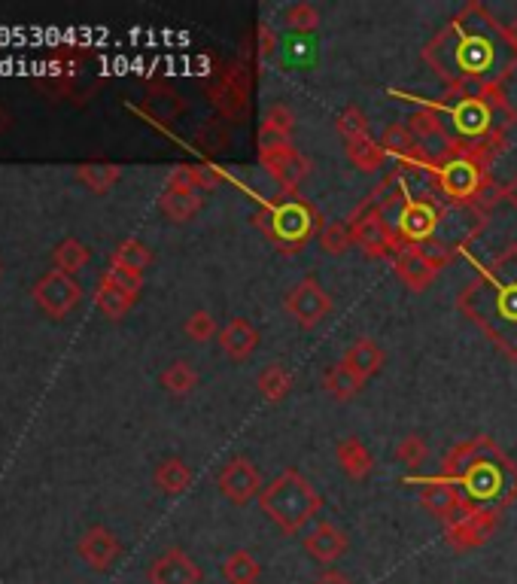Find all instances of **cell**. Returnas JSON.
Returning a JSON list of instances; mask_svg holds the SVG:
<instances>
[{
    "label": "cell",
    "mask_w": 517,
    "mask_h": 584,
    "mask_svg": "<svg viewBox=\"0 0 517 584\" xmlns=\"http://www.w3.org/2000/svg\"><path fill=\"white\" fill-rule=\"evenodd\" d=\"M274 49H277V34L268 25H262L259 28V55L268 58V55H274Z\"/></svg>",
    "instance_id": "42"
},
{
    "label": "cell",
    "mask_w": 517,
    "mask_h": 584,
    "mask_svg": "<svg viewBox=\"0 0 517 584\" xmlns=\"http://www.w3.org/2000/svg\"><path fill=\"white\" fill-rule=\"evenodd\" d=\"M283 308L289 314V320L302 329H317L332 311H335V302L326 292V286L317 280V277H305L295 286H289L286 299H283Z\"/></svg>",
    "instance_id": "5"
},
{
    "label": "cell",
    "mask_w": 517,
    "mask_h": 584,
    "mask_svg": "<svg viewBox=\"0 0 517 584\" xmlns=\"http://www.w3.org/2000/svg\"><path fill=\"white\" fill-rule=\"evenodd\" d=\"M204 198L201 189L192 180V165H180L168 174L165 192L159 195V207L162 213L171 219V223H189V219L201 210Z\"/></svg>",
    "instance_id": "9"
},
{
    "label": "cell",
    "mask_w": 517,
    "mask_h": 584,
    "mask_svg": "<svg viewBox=\"0 0 517 584\" xmlns=\"http://www.w3.org/2000/svg\"><path fill=\"white\" fill-rule=\"evenodd\" d=\"M153 481L165 496H183L192 487V469L180 457H168L156 466Z\"/></svg>",
    "instance_id": "27"
},
{
    "label": "cell",
    "mask_w": 517,
    "mask_h": 584,
    "mask_svg": "<svg viewBox=\"0 0 517 584\" xmlns=\"http://www.w3.org/2000/svg\"><path fill=\"white\" fill-rule=\"evenodd\" d=\"M256 390L268 405H280L289 393H292V372L286 369L283 362H271L259 372L256 378Z\"/></svg>",
    "instance_id": "25"
},
{
    "label": "cell",
    "mask_w": 517,
    "mask_h": 584,
    "mask_svg": "<svg viewBox=\"0 0 517 584\" xmlns=\"http://www.w3.org/2000/svg\"><path fill=\"white\" fill-rule=\"evenodd\" d=\"M502 198H505V201H508L514 210H517V174H514V180H508V183H505V189H502Z\"/></svg>",
    "instance_id": "44"
},
{
    "label": "cell",
    "mask_w": 517,
    "mask_h": 584,
    "mask_svg": "<svg viewBox=\"0 0 517 584\" xmlns=\"http://www.w3.org/2000/svg\"><path fill=\"white\" fill-rule=\"evenodd\" d=\"M283 25L292 31V34H314L320 28V13L314 4L302 0V4H292L286 13H283Z\"/></svg>",
    "instance_id": "36"
},
{
    "label": "cell",
    "mask_w": 517,
    "mask_h": 584,
    "mask_svg": "<svg viewBox=\"0 0 517 584\" xmlns=\"http://www.w3.org/2000/svg\"><path fill=\"white\" fill-rule=\"evenodd\" d=\"M137 296H131V292H125L122 286H116L113 280L101 277L98 283V292H95V305L110 317V320H122L131 308H134Z\"/></svg>",
    "instance_id": "28"
},
{
    "label": "cell",
    "mask_w": 517,
    "mask_h": 584,
    "mask_svg": "<svg viewBox=\"0 0 517 584\" xmlns=\"http://www.w3.org/2000/svg\"><path fill=\"white\" fill-rule=\"evenodd\" d=\"M350 235H353V244L365 253V256H372V259H387L396 253V232L390 229V219L384 216L381 204L372 198V201H365L359 204L353 213H350Z\"/></svg>",
    "instance_id": "4"
},
{
    "label": "cell",
    "mask_w": 517,
    "mask_h": 584,
    "mask_svg": "<svg viewBox=\"0 0 517 584\" xmlns=\"http://www.w3.org/2000/svg\"><path fill=\"white\" fill-rule=\"evenodd\" d=\"M448 37H454V46L448 49L451 61L441 67H451V77L493 83L511 67V61H517L505 40V28H499L481 4H466L463 13L451 22Z\"/></svg>",
    "instance_id": "2"
},
{
    "label": "cell",
    "mask_w": 517,
    "mask_h": 584,
    "mask_svg": "<svg viewBox=\"0 0 517 584\" xmlns=\"http://www.w3.org/2000/svg\"><path fill=\"white\" fill-rule=\"evenodd\" d=\"M460 308L499 350L517 359V250L502 253L463 289Z\"/></svg>",
    "instance_id": "1"
},
{
    "label": "cell",
    "mask_w": 517,
    "mask_h": 584,
    "mask_svg": "<svg viewBox=\"0 0 517 584\" xmlns=\"http://www.w3.org/2000/svg\"><path fill=\"white\" fill-rule=\"evenodd\" d=\"M314 232V210L302 201H286L271 210V235L283 253L302 250Z\"/></svg>",
    "instance_id": "8"
},
{
    "label": "cell",
    "mask_w": 517,
    "mask_h": 584,
    "mask_svg": "<svg viewBox=\"0 0 517 584\" xmlns=\"http://www.w3.org/2000/svg\"><path fill=\"white\" fill-rule=\"evenodd\" d=\"M7 122H10V116L4 113V107H0V131H4V128H7Z\"/></svg>",
    "instance_id": "46"
},
{
    "label": "cell",
    "mask_w": 517,
    "mask_h": 584,
    "mask_svg": "<svg viewBox=\"0 0 517 584\" xmlns=\"http://www.w3.org/2000/svg\"><path fill=\"white\" fill-rule=\"evenodd\" d=\"M183 332H186V338L195 341V344H207V341L219 338V329H216V320H213L210 311H195V314H189L186 323H183Z\"/></svg>",
    "instance_id": "38"
},
{
    "label": "cell",
    "mask_w": 517,
    "mask_h": 584,
    "mask_svg": "<svg viewBox=\"0 0 517 584\" xmlns=\"http://www.w3.org/2000/svg\"><path fill=\"white\" fill-rule=\"evenodd\" d=\"M341 362L347 365V369H350L353 375H359L362 381H368V378L381 375L384 362H387V353H384V347H381L375 338H356V341L347 347V353H344Z\"/></svg>",
    "instance_id": "21"
},
{
    "label": "cell",
    "mask_w": 517,
    "mask_h": 584,
    "mask_svg": "<svg viewBox=\"0 0 517 584\" xmlns=\"http://www.w3.org/2000/svg\"><path fill=\"white\" fill-rule=\"evenodd\" d=\"M216 487H219V493H223L232 505L244 508V505H250L253 499H259V493H262L265 484H262V472L256 469L253 460H247V457H232L223 469H219Z\"/></svg>",
    "instance_id": "11"
},
{
    "label": "cell",
    "mask_w": 517,
    "mask_h": 584,
    "mask_svg": "<svg viewBox=\"0 0 517 584\" xmlns=\"http://www.w3.org/2000/svg\"><path fill=\"white\" fill-rule=\"evenodd\" d=\"M311 584H353L344 572H335V569H329V572H323L320 578H314Z\"/></svg>",
    "instance_id": "43"
},
{
    "label": "cell",
    "mask_w": 517,
    "mask_h": 584,
    "mask_svg": "<svg viewBox=\"0 0 517 584\" xmlns=\"http://www.w3.org/2000/svg\"><path fill=\"white\" fill-rule=\"evenodd\" d=\"M104 277L113 280L116 286H122L125 292H131V296H140V286H143V277H140V274H131V271H125V268L110 265V268L104 271Z\"/></svg>",
    "instance_id": "41"
},
{
    "label": "cell",
    "mask_w": 517,
    "mask_h": 584,
    "mask_svg": "<svg viewBox=\"0 0 517 584\" xmlns=\"http://www.w3.org/2000/svg\"><path fill=\"white\" fill-rule=\"evenodd\" d=\"M335 128H338V134H341V140H344V143H347V140H359V137H368V134H372V125H368V119H365V113H362L359 107H347V110L338 116Z\"/></svg>",
    "instance_id": "39"
},
{
    "label": "cell",
    "mask_w": 517,
    "mask_h": 584,
    "mask_svg": "<svg viewBox=\"0 0 517 584\" xmlns=\"http://www.w3.org/2000/svg\"><path fill=\"white\" fill-rule=\"evenodd\" d=\"M335 463H338V469H341L350 481H362V478L372 475V469H375L372 451H368V448L362 445V438H356V435L341 438L338 448H335Z\"/></svg>",
    "instance_id": "23"
},
{
    "label": "cell",
    "mask_w": 517,
    "mask_h": 584,
    "mask_svg": "<svg viewBox=\"0 0 517 584\" xmlns=\"http://www.w3.org/2000/svg\"><path fill=\"white\" fill-rule=\"evenodd\" d=\"M295 131V116L286 104H271L262 116V128H259V140L262 143H280V140H292Z\"/></svg>",
    "instance_id": "30"
},
{
    "label": "cell",
    "mask_w": 517,
    "mask_h": 584,
    "mask_svg": "<svg viewBox=\"0 0 517 584\" xmlns=\"http://www.w3.org/2000/svg\"><path fill=\"white\" fill-rule=\"evenodd\" d=\"M259 508L283 536H299L323 508V496L299 469H283L262 487Z\"/></svg>",
    "instance_id": "3"
},
{
    "label": "cell",
    "mask_w": 517,
    "mask_h": 584,
    "mask_svg": "<svg viewBox=\"0 0 517 584\" xmlns=\"http://www.w3.org/2000/svg\"><path fill=\"white\" fill-rule=\"evenodd\" d=\"M119 551H122V548H119V539H116L107 527H92V530H86L83 539H80V557H83L92 569H98V572L110 569V566L116 563Z\"/></svg>",
    "instance_id": "22"
},
{
    "label": "cell",
    "mask_w": 517,
    "mask_h": 584,
    "mask_svg": "<svg viewBox=\"0 0 517 584\" xmlns=\"http://www.w3.org/2000/svg\"><path fill=\"white\" fill-rule=\"evenodd\" d=\"M396 460L405 463L408 469H420V466L429 460V445H426V438L417 435V432L405 435L402 442H399V448H396Z\"/></svg>",
    "instance_id": "37"
},
{
    "label": "cell",
    "mask_w": 517,
    "mask_h": 584,
    "mask_svg": "<svg viewBox=\"0 0 517 584\" xmlns=\"http://www.w3.org/2000/svg\"><path fill=\"white\" fill-rule=\"evenodd\" d=\"M89 259H92L89 247L80 244L77 238H67V241H61V244L55 247V265H58V271H64V274H77V271H83V268L89 265Z\"/></svg>",
    "instance_id": "35"
},
{
    "label": "cell",
    "mask_w": 517,
    "mask_h": 584,
    "mask_svg": "<svg viewBox=\"0 0 517 584\" xmlns=\"http://www.w3.org/2000/svg\"><path fill=\"white\" fill-rule=\"evenodd\" d=\"M493 125V110L484 98H463L451 110V128L460 137H481Z\"/></svg>",
    "instance_id": "20"
},
{
    "label": "cell",
    "mask_w": 517,
    "mask_h": 584,
    "mask_svg": "<svg viewBox=\"0 0 517 584\" xmlns=\"http://www.w3.org/2000/svg\"><path fill=\"white\" fill-rule=\"evenodd\" d=\"M110 265L125 268V271H131V274H140V277H143V271L153 265V253L146 250V244H140V241L128 238V241H122V244L113 250Z\"/></svg>",
    "instance_id": "33"
},
{
    "label": "cell",
    "mask_w": 517,
    "mask_h": 584,
    "mask_svg": "<svg viewBox=\"0 0 517 584\" xmlns=\"http://www.w3.org/2000/svg\"><path fill=\"white\" fill-rule=\"evenodd\" d=\"M435 226H438V210L429 201L411 198V195L402 198V207L390 223L396 238L408 244H426L435 235Z\"/></svg>",
    "instance_id": "13"
},
{
    "label": "cell",
    "mask_w": 517,
    "mask_h": 584,
    "mask_svg": "<svg viewBox=\"0 0 517 584\" xmlns=\"http://www.w3.org/2000/svg\"><path fill=\"white\" fill-rule=\"evenodd\" d=\"M344 150H347V159H350L362 174H375V171H381L384 162H387V153H384L381 140H375L372 134H368V137H359V140H347V143H344Z\"/></svg>",
    "instance_id": "26"
},
{
    "label": "cell",
    "mask_w": 517,
    "mask_h": 584,
    "mask_svg": "<svg viewBox=\"0 0 517 584\" xmlns=\"http://www.w3.org/2000/svg\"><path fill=\"white\" fill-rule=\"evenodd\" d=\"M201 578V566L183 548H168L150 566V584H201Z\"/></svg>",
    "instance_id": "18"
},
{
    "label": "cell",
    "mask_w": 517,
    "mask_h": 584,
    "mask_svg": "<svg viewBox=\"0 0 517 584\" xmlns=\"http://www.w3.org/2000/svg\"><path fill=\"white\" fill-rule=\"evenodd\" d=\"M259 162H262V168L280 183V189L283 192H299V186L305 183V177H308V171H311V165H308V159L295 150L292 146V140H280V143H262L259 146Z\"/></svg>",
    "instance_id": "7"
},
{
    "label": "cell",
    "mask_w": 517,
    "mask_h": 584,
    "mask_svg": "<svg viewBox=\"0 0 517 584\" xmlns=\"http://www.w3.org/2000/svg\"><path fill=\"white\" fill-rule=\"evenodd\" d=\"M323 387H326V393H329L335 402H350V399H356V396L362 393L365 381H362L359 375H353L344 362H335L332 369L323 375Z\"/></svg>",
    "instance_id": "29"
},
{
    "label": "cell",
    "mask_w": 517,
    "mask_h": 584,
    "mask_svg": "<svg viewBox=\"0 0 517 584\" xmlns=\"http://www.w3.org/2000/svg\"><path fill=\"white\" fill-rule=\"evenodd\" d=\"M259 575H262V566H259V560L250 554V551H232L226 560H223V578L229 581V584H256L259 581Z\"/></svg>",
    "instance_id": "31"
},
{
    "label": "cell",
    "mask_w": 517,
    "mask_h": 584,
    "mask_svg": "<svg viewBox=\"0 0 517 584\" xmlns=\"http://www.w3.org/2000/svg\"><path fill=\"white\" fill-rule=\"evenodd\" d=\"M420 484H423V490H420V505H423V511H429V515L438 518V521L451 524L457 515H463L466 508H472V505L463 499L460 487H457L454 481H448V478H426V481H420Z\"/></svg>",
    "instance_id": "15"
},
{
    "label": "cell",
    "mask_w": 517,
    "mask_h": 584,
    "mask_svg": "<svg viewBox=\"0 0 517 584\" xmlns=\"http://www.w3.org/2000/svg\"><path fill=\"white\" fill-rule=\"evenodd\" d=\"M320 250L329 256H344L353 247V235H350V223H341V219H329V223L320 229L317 235Z\"/></svg>",
    "instance_id": "34"
},
{
    "label": "cell",
    "mask_w": 517,
    "mask_h": 584,
    "mask_svg": "<svg viewBox=\"0 0 517 584\" xmlns=\"http://www.w3.org/2000/svg\"><path fill=\"white\" fill-rule=\"evenodd\" d=\"M381 146H384L387 156H393L405 165H426L429 162V156L423 153V146L417 143V137L408 131V125H399V122L387 125L384 134H381Z\"/></svg>",
    "instance_id": "24"
},
{
    "label": "cell",
    "mask_w": 517,
    "mask_h": 584,
    "mask_svg": "<svg viewBox=\"0 0 517 584\" xmlns=\"http://www.w3.org/2000/svg\"><path fill=\"white\" fill-rule=\"evenodd\" d=\"M408 131L417 137V143L423 146L426 156H435V159H451V137L445 131V119L438 116L435 107H417L411 116H408Z\"/></svg>",
    "instance_id": "14"
},
{
    "label": "cell",
    "mask_w": 517,
    "mask_h": 584,
    "mask_svg": "<svg viewBox=\"0 0 517 584\" xmlns=\"http://www.w3.org/2000/svg\"><path fill=\"white\" fill-rule=\"evenodd\" d=\"M83 299V289L80 283L73 280L70 274L52 268L37 286H34V302L40 305V311H46L52 320H61L64 314H70L73 308L80 305Z\"/></svg>",
    "instance_id": "12"
},
{
    "label": "cell",
    "mask_w": 517,
    "mask_h": 584,
    "mask_svg": "<svg viewBox=\"0 0 517 584\" xmlns=\"http://www.w3.org/2000/svg\"><path fill=\"white\" fill-rule=\"evenodd\" d=\"M499 524V508L493 505H472L463 515H457L451 524H445V545L451 551H472L481 548Z\"/></svg>",
    "instance_id": "6"
},
{
    "label": "cell",
    "mask_w": 517,
    "mask_h": 584,
    "mask_svg": "<svg viewBox=\"0 0 517 584\" xmlns=\"http://www.w3.org/2000/svg\"><path fill=\"white\" fill-rule=\"evenodd\" d=\"M302 545H305V554H308L311 560L323 563V566H332V563L341 560V557L347 554V548H350L344 530H341L338 524H332V521H317V524L305 533Z\"/></svg>",
    "instance_id": "17"
},
{
    "label": "cell",
    "mask_w": 517,
    "mask_h": 584,
    "mask_svg": "<svg viewBox=\"0 0 517 584\" xmlns=\"http://www.w3.org/2000/svg\"><path fill=\"white\" fill-rule=\"evenodd\" d=\"M80 180L92 192H107L119 180V168L116 165H83L80 168Z\"/></svg>",
    "instance_id": "40"
},
{
    "label": "cell",
    "mask_w": 517,
    "mask_h": 584,
    "mask_svg": "<svg viewBox=\"0 0 517 584\" xmlns=\"http://www.w3.org/2000/svg\"><path fill=\"white\" fill-rule=\"evenodd\" d=\"M438 186L448 198L454 201H466L478 192L481 186V165L472 156H451L448 162H441L438 171Z\"/></svg>",
    "instance_id": "16"
},
{
    "label": "cell",
    "mask_w": 517,
    "mask_h": 584,
    "mask_svg": "<svg viewBox=\"0 0 517 584\" xmlns=\"http://www.w3.org/2000/svg\"><path fill=\"white\" fill-rule=\"evenodd\" d=\"M198 372H195V365L192 362H186V359H177V362H171L168 369L162 372V387L171 393V396H177V399H183V396H189L195 387H198Z\"/></svg>",
    "instance_id": "32"
},
{
    "label": "cell",
    "mask_w": 517,
    "mask_h": 584,
    "mask_svg": "<svg viewBox=\"0 0 517 584\" xmlns=\"http://www.w3.org/2000/svg\"><path fill=\"white\" fill-rule=\"evenodd\" d=\"M216 341H219V350H223L229 359L247 362V359L259 350L262 335H259V329H256L247 317H232V320L223 326V332H219Z\"/></svg>",
    "instance_id": "19"
},
{
    "label": "cell",
    "mask_w": 517,
    "mask_h": 584,
    "mask_svg": "<svg viewBox=\"0 0 517 584\" xmlns=\"http://www.w3.org/2000/svg\"><path fill=\"white\" fill-rule=\"evenodd\" d=\"M505 40H508L511 52L517 55V16H514V22H511V25H505Z\"/></svg>",
    "instance_id": "45"
},
{
    "label": "cell",
    "mask_w": 517,
    "mask_h": 584,
    "mask_svg": "<svg viewBox=\"0 0 517 584\" xmlns=\"http://www.w3.org/2000/svg\"><path fill=\"white\" fill-rule=\"evenodd\" d=\"M441 259H435L423 244H408V241H399L396 244V253H393V268H396V277L411 289V292H426L432 286V280L438 277L441 271Z\"/></svg>",
    "instance_id": "10"
}]
</instances>
